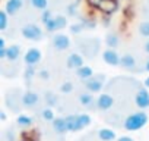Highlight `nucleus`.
I'll use <instances>...</instances> for the list:
<instances>
[{"label": "nucleus", "instance_id": "obj_9", "mask_svg": "<svg viewBox=\"0 0 149 141\" xmlns=\"http://www.w3.org/2000/svg\"><path fill=\"white\" fill-rule=\"evenodd\" d=\"M38 100H40V97L35 91H26V93H24V96L21 99V103L25 107H32L38 103Z\"/></svg>", "mask_w": 149, "mask_h": 141}, {"label": "nucleus", "instance_id": "obj_35", "mask_svg": "<svg viewBox=\"0 0 149 141\" xmlns=\"http://www.w3.org/2000/svg\"><path fill=\"white\" fill-rule=\"evenodd\" d=\"M88 3L94 8H100V5L102 3V0H88Z\"/></svg>", "mask_w": 149, "mask_h": 141}, {"label": "nucleus", "instance_id": "obj_1", "mask_svg": "<svg viewBox=\"0 0 149 141\" xmlns=\"http://www.w3.org/2000/svg\"><path fill=\"white\" fill-rule=\"evenodd\" d=\"M148 113H145L143 110H139V112H134L132 115H129L126 119H124V129L126 131H137L140 128H143L146 123H148Z\"/></svg>", "mask_w": 149, "mask_h": 141}, {"label": "nucleus", "instance_id": "obj_14", "mask_svg": "<svg viewBox=\"0 0 149 141\" xmlns=\"http://www.w3.org/2000/svg\"><path fill=\"white\" fill-rule=\"evenodd\" d=\"M97 135H98V138H100L101 141H114V140H116V132H114L113 129H108V128H101V129H98Z\"/></svg>", "mask_w": 149, "mask_h": 141}, {"label": "nucleus", "instance_id": "obj_16", "mask_svg": "<svg viewBox=\"0 0 149 141\" xmlns=\"http://www.w3.org/2000/svg\"><path fill=\"white\" fill-rule=\"evenodd\" d=\"M89 123H91V116L89 115H86V113L76 115V128H78V131L89 126Z\"/></svg>", "mask_w": 149, "mask_h": 141}, {"label": "nucleus", "instance_id": "obj_31", "mask_svg": "<svg viewBox=\"0 0 149 141\" xmlns=\"http://www.w3.org/2000/svg\"><path fill=\"white\" fill-rule=\"evenodd\" d=\"M72 90H73V84H72V82H69V81H67V82H63V84H61V87H60V91H61V93H64V94L70 93Z\"/></svg>", "mask_w": 149, "mask_h": 141}, {"label": "nucleus", "instance_id": "obj_18", "mask_svg": "<svg viewBox=\"0 0 149 141\" xmlns=\"http://www.w3.org/2000/svg\"><path fill=\"white\" fill-rule=\"evenodd\" d=\"M21 56V47L19 46H10L6 50V59L10 62H16Z\"/></svg>", "mask_w": 149, "mask_h": 141}, {"label": "nucleus", "instance_id": "obj_13", "mask_svg": "<svg viewBox=\"0 0 149 141\" xmlns=\"http://www.w3.org/2000/svg\"><path fill=\"white\" fill-rule=\"evenodd\" d=\"M120 66L124 68V69H127V70H133L136 68V59L132 54H124V56H121Z\"/></svg>", "mask_w": 149, "mask_h": 141}, {"label": "nucleus", "instance_id": "obj_2", "mask_svg": "<svg viewBox=\"0 0 149 141\" xmlns=\"http://www.w3.org/2000/svg\"><path fill=\"white\" fill-rule=\"evenodd\" d=\"M22 35L26 38V40H31V41H38L42 38V30L35 25V24H28L25 25L22 30H21Z\"/></svg>", "mask_w": 149, "mask_h": 141}, {"label": "nucleus", "instance_id": "obj_12", "mask_svg": "<svg viewBox=\"0 0 149 141\" xmlns=\"http://www.w3.org/2000/svg\"><path fill=\"white\" fill-rule=\"evenodd\" d=\"M53 129L58 134L63 135L64 132H67V123H66V118H56L53 122Z\"/></svg>", "mask_w": 149, "mask_h": 141}, {"label": "nucleus", "instance_id": "obj_39", "mask_svg": "<svg viewBox=\"0 0 149 141\" xmlns=\"http://www.w3.org/2000/svg\"><path fill=\"white\" fill-rule=\"evenodd\" d=\"M6 50H8V49L0 50V59H6Z\"/></svg>", "mask_w": 149, "mask_h": 141}, {"label": "nucleus", "instance_id": "obj_34", "mask_svg": "<svg viewBox=\"0 0 149 141\" xmlns=\"http://www.w3.org/2000/svg\"><path fill=\"white\" fill-rule=\"evenodd\" d=\"M38 77L41 80H48L50 78V74H48L47 69H41V70H38Z\"/></svg>", "mask_w": 149, "mask_h": 141}, {"label": "nucleus", "instance_id": "obj_36", "mask_svg": "<svg viewBox=\"0 0 149 141\" xmlns=\"http://www.w3.org/2000/svg\"><path fill=\"white\" fill-rule=\"evenodd\" d=\"M74 9H76V6H74V5L69 6V8H67V13H69V15H76V12H74Z\"/></svg>", "mask_w": 149, "mask_h": 141}, {"label": "nucleus", "instance_id": "obj_11", "mask_svg": "<svg viewBox=\"0 0 149 141\" xmlns=\"http://www.w3.org/2000/svg\"><path fill=\"white\" fill-rule=\"evenodd\" d=\"M22 5H24L22 0H8L6 6H5V11L8 12V15H16L21 11Z\"/></svg>", "mask_w": 149, "mask_h": 141}, {"label": "nucleus", "instance_id": "obj_5", "mask_svg": "<svg viewBox=\"0 0 149 141\" xmlns=\"http://www.w3.org/2000/svg\"><path fill=\"white\" fill-rule=\"evenodd\" d=\"M113 104H114V99H113V96H110V94H100V97L97 99V102H95V107L98 109V110H101V112H107V110H110L111 107H113Z\"/></svg>", "mask_w": 149, "mask_h": 141}, {"label": "nucleus", "instance_id": "obj_40", "mask_svg": "<svg viewBox=\"0 0 149 141\" xmlns=\"http://www.w3.org/2000/svg\"><path fill=\"white\" fill-rule=\"evenodd\" d=\"M143 69H145V72H149V59L146 60V63H145V68H143Z\"/></svg>", "mask_w": 149, "mask_h": 141}, {"label": "nucleus", "instance_id": "obj_26", "mask_svg": "<svg viewBox=\"0 0 149 141\" xmlns=\"http://www.w3.org/2000/svg\"><path fill=\"white\" fill-rule=\"evenodd\" d=\"M8 12L6 11H0V31H5L8 28Z\"/></svg>", "mask_w": 149, "mask_h": 141}, {"label": "nucleus", "instance_id": "obj_29", "mask_svg": "<svg viewBox=\"0 0 149 141\" xmlns=\"http://www.w3.org/2000/svg\"><path fill=\"white\" fill-rule=\"evenodd\" d=\"M139 32L142 37H149V22H142L139 25Z\"/></svg>", "mask_w": 149, "mask_h": 141}, {"label": "nucleus", "instance_id": "obj_27", "mask_svg": "<svg viewBox=\"0 0 149 141\" xmlns=\"http://www.w3.org/2000/svg\"><path fill=\"white\" fill-rule=\"evenodd\" d=\"M24 77L29 82L32 80V77H35V66H26V69L24 70Z\"/></svg>", "mask_w": 149, "mask_h": 141}, {"label": "nucleus", "instance_id": "obj_15", "mask_svg": "<svg viewBox=\"0 0 149 141\" xmlns=\"http://www.w3.org/2000/svg\"><path fill=\"white\" fill-rule=\"evenodd\" d=\"M100 9H101V12L110 15L117 9V2L116 0H102V3L100 5Z\"/></svg>", "mask_w": 149, "mask_h": 141}, {"label": "nucleus", "instance_id": "obj_30", "mask_svg": "<svg viewBox=\"0 0 149 141\" xmlns=\"http://www.w3.org/2000/svg\"><path fill=\"white\" fill-rule=\"evenodd\" d=\"M44 27H45V30L48 31V32H54V31H57V24H56V18H53V19H50L47 24H44Z\"/></svg>", "mask_w": 149, "mask_h": 141}, {"label": "nucleus", "instance_id": "obj_28", "mask_svg": "<svg viewBox=\"0 0 149 141\" xmlns=\"http://www.w3.org/2000/svg\"><path fill=\"white\" fill-rule=\"evenodd\" d=\"M56 24H57V30L66 28V27H67V19H66V16H63V15L56 16Z\"/></svg>", "mask_w": 149, "mask_h": 141}, {"label": "nucleus", "instance_id": "obj_41", "mask_svg": "<svg viewBox=\"0 0 149 141\" xmlns=\"http://www.w3.org/2000/svg\"><path fill=\"white\" fill-rule=\"evenodd\" d=\"M0 119H2V121H5V119H6V113H5L3 110L0 112Z\"/></svg>", "mask_w": 149, "mask_h": 141}, {"label": "nucleus", "instance_id": "obj_19", "mask_svg": "<svg viewBox=\"0 0 149 141\" xmlns=\"http://www.w3.org/2000/svg\"><path fill=\"white\" fill-rule=\"evenodd\" d=\"M32 118L31 116H28V115H19L18 118H16V123H18V126H21V128H24V129H26V128H29L31 125H32Z\"/></svg>", "mask_w": 149, "mask_h": 141}, {"label": "nucleus", "instance_id": "obj_4", "mask_svg": "<svg viewBox=\"0 0 149 141\" xmlns=\"http://www.w3.org/2000/svg\"><path fill=\"white\" fill-rule=\"evenodd\" d=\"M104 81H105L104 75H94L92 78L85 81V87L89 93H100L104 85Z\"/></svg>", "mask_w": 149, "mask_h": 141}, {"label": "nucleus", "instance_id": "obj_38", "mask_svg": "<svg viewBox=\"0 0 149 141\" xmlns=\"http://www.w3.org/2000/svg\"><path fill=\"white\" fill-rule=\"evenodd\" d=\"M117 141H134L132 137H127V135H124V137H120Z\"/></svg>", "mask_w": 149, "mask_h": 141}, {"label": "nucleus", "instance_id": "obj_21", "mask_svg": "<svg viewBox=\"0 0 149 141\" xmlns=\"http://www.w3.org/2000/svg\"><path fill=\"white\" fill-rule=\"evenodd\" d=\"M118 43H120V38H118V35L114 34V32L108 34L107 38H105V44H107L110 49H116V47L118 46Z\"/></svg>", "mask_w": 149, "mask_h": 141}, {"label": "nucleus", "instance_id": "obj_8", "mask_svg": "<svg viewBox=\"0 0 149 141\" xmlns=\"http://www.w3.org/2000/svg\"><path fill=\"white\" fill-rule=\"evenodd\" d=\"M53 46H54L56 50L63 51V50H67V49L70 47V40H69V37L64 35V34H56V35L53 37Z\"/></svg>", "mask_w": 149, "mask_h": 141}, {"label": "nucleus", "instance_id": "obj_3", "mask_svg": "<svg viewBox=\"0 0 149 141\" xmlns=\"http://www.w3.org/2000/svg\"><path fill=\"white\" fill-rule=\"evenodd\" d=\"M134 103L140 110H145L149 107V93L146 87H140L134 94Z\"/></svg>", "mask_w": 149, "mask_h": 141}, {"label": "nucleus", "instance_id": "obj_7", "mask_svg": "<svg viewBox=\"0 0 149 141\" xmlns=\"http://www.w3.org/2000/svg\"><path fill=\"white\" fill-rule=\"evenodd\" d=\"M102 60L111 66H118L121 62V56H118V53L114 49H107L102 51Z\"/></svg>", "mask_w": 149, "mask_h": 141}, {"label": "nucleus", "instance_id": "obj_37", "mask_svg": "<svg viewBox=\"0 0 149 141\" xmlns=\"http://www.w3.org/2000/svg\"><path fill=\"white\" fill-rule=\"evenodd\" d=\"M5 49H8L6 47V40L2 37V38H0V50H5Z\"/></svg>", "mask_w": 149, "mask_h": 141}, {"label": "nucleus", "instance_id": "obj_6", "mask_svg": "<svg viewBox=\"0 0 149 141\" xmlns=\"http://www.w3.org/2000/svg\"><path fill=\"white\" fill-rule=\"evenodd\" d=\"M41 57H42L41 51H40L38 49L32 47V49H29V50L25 53L24 60H25L26 66H37V65L41 62Z\"/></svg>", "mask_w": 149, "mask_h": 141}, {"label": "nucleus", "instance_id": "obj_20", "mask_svg": "<svg viewBox=\"0 0 149 141\" xmlns=\"http://www.w3.org/2000/svg\"><path fill=\"white\" fill-rule=\"evenodd\" d=\"M79 102H81V104H82V106L94 107V106H92V104H94V99H92V96H91V93H89V91L82 93V94L79 96Z\"/></svg>", "mask_w": 149, "mask_h": 141}, {"label": "nucleus", "instance_id": "obj_33", "mask_svg": "<svg viewBox=\"0 0 149 141\" xmlns=\"http://www.w3.org/2000/svg\"><path fill=\"white\" fill-rule=\"evenodd\" d=\"M82 30H85L82 22H81V24H78V25H73V27H70V31H72L73 34H78V32H81Z\"/></svg>", "mask_w": 149, "mask_h": 141}, {"label": "nucleus", "instance_id": "obj_10", "mask_svg": "<svg viewBox=\"0 0 149 141\" xmlns=\"http://www.w3.org/2000/svg\"><path fill=\"white\" fill-rule=\"evenodd\" d=\"M66 65H67V68H70V69H79L81 66H84V57H82L79 53H72V54L67 57Z\"/></svg>", "mask_w": 149, "mask_h": 141}, {"label": "nucleus", "instance_id": "obj_24", "mask_svg": "<svg viewBox=\"0 0 149 141\" xmlns=\"http://www.w3.org/2000/svg\"><path fill=\"white\" fill-rule=\"evenodd\" d=\"M32 8L35 9H40V11H45L47 9V5H48V0H29Z\"/></svg>", "mask_w": 149, "mask_h": 141}, {"label": "nucleus", "instance_id": "obj_23", "mask_svg": "<svg viewBox=\"0 0 149 141\" xmlns=\"http://www.w3.org/2000/svg\"><path fill=\"white\" fill-rule=\"evenodd\" d=\"M41 118H42L44 121H47V122H53V121L56 119L54 112H53L51 107H45V109H42V110H41Z\"/></svg>", "mask_w": 149, "mask_h": 141}, {"label": "nucleus", "instance_id": "obj_43", "mask_svg": "<svg viewBox=\"0 0 149 141\" xmlns=\"http://www.w3.org/2000/svg\"><path fill=\"white\" fill-rule=\"evenodd\" d=\"M143 85H145L146 88H149V77H148V78L145 80V82H143Z\"/></svg>", "mask_w": 149, "mask_h": 141}, {"label": "nucleus", "instance_id": "obj_32", "mask_svg": "<svg viewBox=\"0 0 149 141\" xmlns=\"http://www.w3.org/2000/svg\"><path fill=\"white\" fill-rule=\"evenodd\" d=\"M50 19H53V16H51V12H50L48 9H45V11L42 12V15H41V21H42V24H47Z\"/></svg>", "mask_w": 149, "mask_h": 141}, {"label": "nucleus", "instance_id": "obj_17", "mask_svg": "<svg viewBox=\"0 0 149 141\" xmlns=\"http://www.w3.org/2000/svg\"><path fill=\"white\" fill-rule=\"evenodd\" d=\"M76 75L81 78V80H89V78H92L94 77V70H92V68L91 66H81L79 69H76Z\"/></svg>", "mask_w": 149, "mask_h": 141}, {"label": "nucleus", "instance_id": "obj_42", "mask_svg": "<svg viewBox=\"0 0 149 141\" xmlns=\"http://www.w3.org/2000/svg\"><path fill=\"white\" fill-rule=\"evenodd\" d=\"M145 51L146 53H149V40L146 41V44H145Z\"/></svg>", "mask_w": 149, "mask_h": 141}, {"label": "nucleus", "instance_id": "obj_22", "mask_svg": "<svg viewBox=\"0 0 149 141\" xmlns=\"http://www.w3.org/2000/svg\"><path fill=\"white\" fill-rule=\"evenodd\" d=\"M66 123H67V131H72V132L78 131V128H76V115L66 116Z\"/></svg>", "mask_w": 149, "mask_h": 141}, {"label": "nucleus", "instance_id": "obj_25", "mask_svg": "<svg viewBox=\"0 0 149 141\" xmlns=\"http://www.w3.org/2000/svg\"><path fill=\"white\" fill-rule=\"evenodd\" d=\"M45 102H47V106H56L57 104V96L51 91H47L45 96H44Z\"/></svg>", "mask_w": 149, "mask_h": 141}]
</instances>
